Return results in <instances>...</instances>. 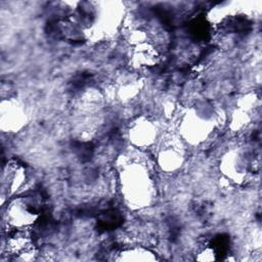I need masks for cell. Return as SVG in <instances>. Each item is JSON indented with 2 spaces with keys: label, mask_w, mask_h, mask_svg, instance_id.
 I'll return each instance as SVG.
<instances>
[{
  "label": "cell",
  "mask_w": 262,
  "mask_h": 262,
  "mask_svg": "<svg viewBox=\"0 0 262 262\" xmlns=\"http://www.w3.org/2000/svg\"><path fill=\"white\" fill-rule=\"evenodd\" d=\"M122 187L127 201L138 208L148 206L154 198V181L147 167L142 163H131L124 166Z\"/></svg>",
  "instance_id": "6da1fadb"
},
{
  "label": "cell",
  "mask_w": 262,
  "mask_h": 262,
  "mask_svg": "<svg viewBox=\"0 0 262 262\" xmlns=\"http://www.w3.org/2000/svg\"><path fill=\"white\" fill-rule=\"evenodd\" d=\"M156 127L148 121L137 122L130 130V138L137 145H149L154 142L156 135Z\"/></svg>",
  "instance_id": "3957f363"
},
{
  "label": "cell",
  "mask_w": 262,
  "mask_h": 262,
  "mask_svg": "<svg viewBox=\"0 0 262 262\" xmlns=\"http://www.w3.org/2000/svg\"><path fill=\"white\" fill-rule=\"evenodd\" d=\"M117 260L120 261H154L157 260L156 255L143 247H134L125 249L120 252Z\"/></svg>",
  "instance_id": "277c9868"
},
{
  "label": "cell",
  "mask_w": 262,
  "mask_h": 262,
  "mask_svg": "<svg viewBox=\"0 0 262 262\" xmlns=\"http://www.w3.org/2000/svg\"><path fill=\"white\" fill-rule=\"evenodd\" d=\"M41 205L36 198L18 196L7 208V224L10 228L28 229L41 213Z\"/></svg>",
  "instance_id": "7a4b0ae2"
}]
</instances>
